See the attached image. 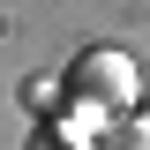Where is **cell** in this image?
Instances as JSON below:
<instances>
[{
  "label": "cell",
  "instance_id": "cell-1",
  "mask_svg": "<svg viewBox=\"0 0 150 150\" xmlns=\"http://www.w3.org/2000/svg\"><path fill=\"white\" fill-rule=\"evenodd\" d=\"M83 83H90L98 98H128V90H135V83H128V60H120V53H90V60H83Z\"/></svg>",
  "mask_w": 150,
  "mask_h": 150
}]
</instances>
